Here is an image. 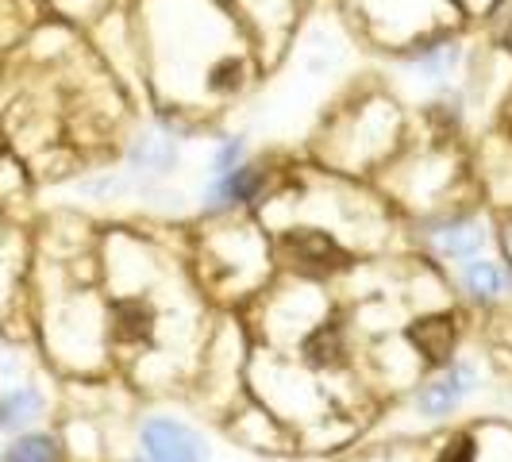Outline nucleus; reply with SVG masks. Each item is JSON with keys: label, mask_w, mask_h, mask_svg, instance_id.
Returning a JSON list of instances; mask_svg holds the SVG:
<instances>
[{"label": "nucleus", "mask_w": 512, "mask_h": 462, "mask_svg": "<svg viewBox=\"0 0 512 462\" xmlns=\"http://www.w3.org/2000/svg\"><path fill=\"white\" fill-rule=\"evenodd\" d=\"M143 447L151 462H205V443L178 420H151L143 428Z\"/></svg>", "instance_id": "f257e3e1"}, {"label": "nucleus", "mask_w": 512, "mask_h": 462, "mask_svg": "<svg viewBox=\"0 0 512 462\" xmlns=\"http://www.w3.org/2000/svg\"><path fill=\"white\" fill-rule=\"evenodd\" d=\"M470 382H474L470 370H451V374H443V378H436V382L428 385L416 405L424 412H432V416H443V412H451L470 393Z\"/></svg>", "instance_id": "f03ea898"}, {"label": "nucleus", "mask_w": 512, "mask_h": 462, "mask_svg": "<svg viewBox=\"0 0 512 462\" xmlns=\"http://www.w3.org/2000/svg\"><path fill=\"white\" fill-rule=\"evenodd\" d=\"M412 343L428 355V359H447L451 343H455V324L447 316H428L412 324Z\"/></svg>", "instance_id": "7ed1b4c3"}, {"label": "nucleus", "mask_w": 512, "mask_h": 462, "mask_svg": "<svg viewBox=\"0 0 512 462\" xmlns=\"http://www.w3.org/2000/svg\"><path fill=\"white\" fill-rule=\"evenodd\" d=\"M170 162H174V147H170L166 139H143V143L135 147V154H131L135 174H166Z\"/></svg>", "instance_id": "20e7f679"}, {"label": "nucleus", "mask_w": 512, "mask_h": 462, "mask_svg": "<svg viewBox=\"0 0 512 462\" xmlns=\"http://www.w3.org/2000/svg\"><path fill=\"white\" fill-rule=\"evenodd\" d=\"M289 251L297 258H305V262H312V266H328V258H339L335 243L328 235H320V231H301V235H293V239H289Z\"/></svg>", "instance_id": "39448f33"}, {"label": "nucleus", "mask_w": 512, "mask_h": 462, "mask_svg": "<svg viewBox=\"0 0 512 462\" xmlns=\"http://www.w3.org/2000/svg\"><path fill=\"white\" fill-rule=\"evenodd\" d=\"M4 462H58V447L51 436H24L8 447Z\"/></svg>", "instance_id": "423d86ee"}, {"label": "nucleus", "mask_w": 512, "mask_h": 462, "mask_svg": "<svg viewBox=\"0 0 512 462\" xmlns=\"http://www.w3.org/2000/svg\"><path fill=\"white\" fill-rule=\"evenodd\" d=\"M39 409V397L31 393V389H20V393H12L4 405H0V428H20L27 424L31 416Z\"/></svg>", "instance_id": "0eeeda50"}, {"label": "nucleus", "mask_w": 512, "mask_h": 462, "mask_svg": "<svg viewBox=\"0 0 512 462\" xmlns=\"http://www.w3.org/2000/svg\"><path fill=\"white\" fill-rule=\"evenodd\" d=\"M116 316H120V328H116L120 339H143V335H151V308L147 305L131 301V305L116 308Z\"/></svg>", "instance_id": "6e6552de"}, {"label": "nucleus", "mask_w": 512, "mask_h": 462, "mask_svg": "<svg viewBox=\"0 0 512 462\" xmlns=\"http://www.w3.org/2000/svg\"><path fill=\"white\" fill-rule=\"evenodd\" d=\"M466 285H470V293H478V297H493V293L501 289V274L493 270V262H470Z\"/></svg>", "instance_id": "1a4fd4ad"}, {"label": "nucleus", "mask_w": 512, "mask_h": 462, "mask_svg": "<svg viewBox=\"0 0 512 462\" xmlns=\"http://www.w3.org/2000/svg\"><path fill=\"white\" fill-rule=\"evenodd\" d=\"M439 239H443V251H451V255H470V251L482 247V231L478 228H447L439 231Z\"/></svg>", "instance_id": "9d476101"}, {"label": "nucleus", "mask_w": 512, "mask_h": 462, "mask_svg": "<svg viewBox=\"0 0 512 462\" xmlns=\"http://www.w3.org/2000/svg\"><path fill=\"white\" fill-rule=\"evenodd\" d=\"M439 462H474V447H470V439H455V443H447V451L439 455Z\"/></svg>", "instance_id": "9b49d317"}]
</instances>
